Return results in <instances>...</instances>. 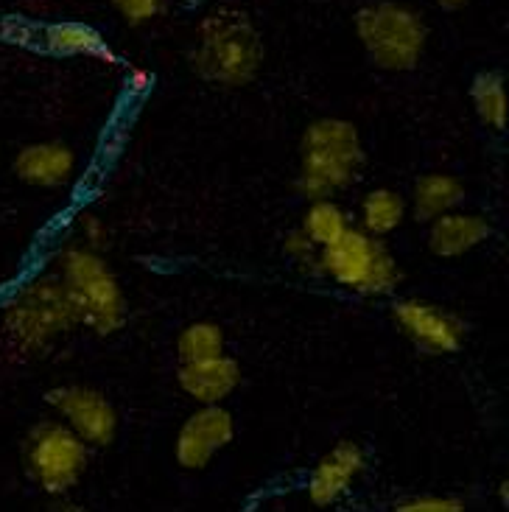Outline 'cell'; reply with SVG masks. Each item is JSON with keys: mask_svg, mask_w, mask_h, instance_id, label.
Masks as SVG:
<instances>
[{"mask_svg": "<svg viewBox=\"0 0 509 512\" xmlns=\"http://www.w3.org/2000/svg\"><path fill=\"white\" fill-rule=\"evenodd\" d=\"M462 199H465L462 182L448 174H426L414 182V216L420 222H434L445 213H451L459 208Z\"/></svg>", "mask_w": 509, "mask_h": 512, "instance_id": "cell-16", "label": "cell"}, {"mask_svg": "<svg viewBox=\"0 0 509 512\" xmlns=\"http://www.w3.org/2000/svg\"><path fill=\"white\" fill-rule=\"evenodd\" d=\"M82 230L90 244H104V233H107V230H104V227H101V224H98L93 216H87V219H84Z\"/></svg>", "mask_w": 509, "mask_h": 512, "instance_id": "cell-25", "label": "cell"}, {"mask_svg": "<svg viewBox=\"0 0 509 512\" xmlns=\"http://www.w3.org/2000/svg\"><path fill=\"white\" fill-rule=\"evenodd\" d=\"M403 219H406V202H403V196L389 188H378L364 196V202H361V230L367 236H389L403 224Z\"/></svg>", "mask_w": 509, "mask_h": 512, "instance_id": "cell-17", "label": "cell"}, {"mask_svg": "<svg viewBox=\"0 0 509 512\" xmlns=\"http://www.w3.org/2000/svg\"><path fill=\"white\" fill-rule=\"evenodd\" d=\"M26 471L31 482L48 496H68L82 482L90 465V445L79 440L62 420H45L28 431Z\"/></svg>", "mask_w": 509, "mask_h": 512, "instance_id": "cell-5", "label": "cell"}, {"mask_svg": "<svg viewBox=\"0 0 509 512\" xmlns=\"http://www.w3.org/2000/svg\"><path fill=\"white\" fill-rule=\"evenodd\" d=\"M356 34L370 59L384 70H412L426 51L423 17L400 3H372L356 14Z\"/></svg>", "mask_w": 509, "mask_h": 512, "instance_id": "cell-4", "label": "cell"}, {"mask_svg": "<svg viewBox=\"0 0 509 512\" xmlns=\"http://www.w3.org/2000/svg\"><path fill=\"white\" fill-rule=\"evenodd\" d=\"M62 286L76 322L96 333H112L124 322V294L107 263L90 250L62 255Z\"/></svg>", "mask_w": 509, "mask_h": 512, "instance_id": "cell-3", "label": "cell"}, {"mask_svg": "<svg viewBox=\"0 0 509 512\" xmlns=\"http://www.w3.org/2000/svg\"><path fill=\"white\" fill-rule=\"evenodd\" d=\"M110 3L129 23H146L163 9V0H110Z\"/></svg>", "mask_w": 509, "mask_h": 512, "instance_id": "cell-22", "label": "cell"}, {"mask_svg": "<svg viewBox=\"0 0 509 512\" xmlns=\"http://www.w3.org/2000/svg\"><path fill=\"white\" fill-rule=\"evenodd\" d=\"M76 160L62 143H31L14 160V171L20 180L37 188H56L73 177Z\"/></svg>", "mask_w": 509, "mask_h": 512, "instance_id": "cell-13", "label": "cell"}, {"mask_svg": "<svg viewBox=\"0 0 509 512\" xmlns=\"http://www.w3.org/2000/svg\"><path fill=\"white\" fill-rule=\"evenodd\" d=\"M51 512H87L82 507V504H76V501H70L68 496H59V499H56V504H54V510Z\"/></svg>", "mask_w": 509, "mask_h": 512, "instance_id": "cell-26", "label": "cell"}, {"mask_svg": "<svg viewBox=\"0 0 509 512\" xmlns=\"http://www.w3.org/2000/svg\"><path fill=\"white\" fill-rule=\"evenodd\" d=\"M45 45L62 56H93L101 62L115 65L118 56L112 51L107 40L98 34L96 28L82 26V23H54L45 28Z\"/></svg>", "mask_w": 509, "mask_h": 512, "instance_id": "cell-15", "label": "cell"}, {"mask_svg": "<svg viewBox=\"0 0 509 512\" xmlns=\"http://www.w3.org/2000/svg\"><path fill=\"white\" fill-rule=\"evenodd\" d=\"M48 406L90 448H107L118 434V412L98 389L56 387L45 395Z\"/></svg>", "mask_w": 509, "mask_h": 512, "instance_id": "cell-8", "label": "cell"}, {"mask_svg": "<svg viewBox=\"0 0 509 512\" xmlns=\"http://www.w3.org/2000/svg\"><path fill=\"white\" fill-rule=\"evenodd\" d=\"M129 90H135V93H143V90H149L152 87V73L143 68H132L129 70Z\"/></svg>", "mask_w": 509, "mask_h": 512, "instance_id": "cell-24", "label": "cell"}, {"mask_svg": "<svg viewBox=\"0 0 509 512\" xmlns=\"http://www.w3.org/2000/svg\"><path fill=\"white\" fill-rule=\"evenodd\" d=\"M364 166V146L356 126L339 118H322L305 129L300 191L311 199H328L356 180Z\"/></svg>", "mask_w": 509, "mask_h": 512, "instance_id": "cell-2", "label": "cell"}, {"mask_svg": "<svg viewBox=\"0 0 509 512\" xmlns=\"http://www.w3.org/2000/svg\"><path fill=\"white\" fill-rule=\"evenodd\" d=\"M473 107L479 112L484 124L490 129H504L507 124V93H504V79L501 73H479L470 87Z\"/></svg>", "mask_w": 509, "mask_h": 512, "instance_id": "cell-19", "label": "cell"}, {"mask_svg": "<svg viewBox=\"0 0 509 512\" xmlns=\"http://www.w3.org/2000/svg\"><path fill=\"white\" fill-rule=\"evenodd\" d=\"M490 238V224L470 213H445L431 222L428 247L437 258H462Z\"/></svg>", "mask_w": 509, "mask_h": 512, "instance_id": "cell-14", "label": "cell"}, {"mask_svg": "<svg viewBox=\"0 0 509 512\" xmlns=\"http://www.w3.org/2000/svg\"><path fill=\"white\" fill-rule=\"evenodd\" d=\"M261 62V34L241 9H216L196 28L191 65L205 82L241 87L255 79Z\"/></svg>", "mask_w": 509, "mask_h": 512, "instance_id": "cell-1", "label": "cell"}, {"mask_svg": "<svg viewBox=\"0 0 509 512\" xmlns=\"http://www.w3.org/2000/svg\"><path fill=\"white\" fill-rule=\"evenodd\" d=\"M437 6H442V9H448V12H454V9H462V6H468L470 0H434Z\"/></svg>", "mask_w": 509, "mask_h": 512, "instance_id": "cell-27", "label": "cell"}, {"mask_svg": "<svg viewBox=\"0 0 509 512\" xmlns=\"http://www.w3.org/2000/svg\"><path fill=\"white\" fill-rule=\"evenodd\" d=\"M177 381L182 392L196 403H202V406H219L241 384V367L230 356L221 353L216 359L179 364Z\"/></svg>", "mask_w": 509, "mask_h": 512, "instance_id": "cell-12", "label": "cell"}, {"mask_svg": "<svg viewBox=\"0 0 509 512\" xmlns=\"http://www.w3.org/2000/svg\"><path fill=\"white\" fill-rule=\"evenodd\" d=\"M395 322L398 328L420 347L423 353L442 356V353H456L465 339V322L437 305L423 303V300H403L395 305Z\"/></svg>", "mask_w": 509, "mask_h": 512, "instance_id": "cell-10", "label": "cell"}, {"mask_svg": "<svg viewBox=\"0 0 509 512\" xmlns=\"http://www.w3.org/2000/svg\"><path fill=\"white\" fill-rule=\"evenodd\" d=\"M76 325L73 308L59 277H40L28 283L6 308L3 328L20 350H42L59 333Z\"/></svg>", "mask_w": 509, "mask_h": 512, "instance_id": "cell-7", "label": "cell"}, {"mask_svg": "<svg viewBox=\"0 0 509 512\" xmlns=\"http://www.w3.org/2000/svg\"><path fill=\"white\" fill-rule=\"evenodd\" d=\"M367 457H364V448L353 440H342L336 443L314 465V471L308 476V501L314 507H333L353 490L356 479L364 471Z\"/></svg>", "mask_w": 509, "mask_h": 512, "instance_id": "cell-11", "label": "cell"}, {"mask_svg": "<svg viewBox=\"0 0 509 512\" xmlns=\"http://www.w3.org/2000/svg\"><path fill=\"white\" fill-rule=\"evenodd\" d=\"M286 252H289L291 258L297 263H303L305 269H311V272H319V250L305 238L303 230H297V233H291L289 241H286Z\"/></svg>", "mask_w": 509, "mask_h": 512, "instance_id": "cell-23", "label": "cell"}, {"mask_svg": "<svg viewBox=\"0 0 509 512\" xmlns=\"http://www.w3.org/2000/svg\"><path fill=\"white\" fill-rule=\"evenodd\" d=\"M392 512H465V501L459 496L426 493V496H409V499L398 501Z\"/></svg>", "mask_w": 509, "mask_h": 512, "instance_id": "cell-21", "label": "cell"}, {"mask_svg": "<svg viewBox=\"0 0 509 512\" xmlns=\"http://www.w3.org/2000/svg\"><path fill=\"white\" fill-rule=\"evenodd\" d=\"M224 353V333L213 322H193L177 339V356L182 364L216 359Z\"/></svg>", "mask_w": 509, "mask_h": 512, "instance_id": "cell-20", "label": "cell"}, {"mask_svg": "<svg viewBox=\"0 0 509 512\" xmlns=\"http://www.w3.org/2000/svg\"><path fill=\"white\" fill-rule=\"evenodd\" d=\"M233 437V415L221 406H202L182 423L174 443V459L185 471H202L233 443Z\"/></svg>", "mask_w": 509, "mask_h": 512, "instance_id": "cell-9", "label": "cell"}, {"mask_svg": "<svg viewBox=\"0 0 509 512\" xmlns=\"http://www.w3.org/2000/svg\"><path fill=\"white\" fill-rule=\"evenodd\" d=\"M319 272L347 289L375 297L389 294L400 280V269L392 252L378 238L353 227L336 244L319 250Z\"/></svg>", "mask_w": 509, "mask_h": 512, "instance_id": "cell-6", "label": "cell"}, {"mask_svg": "<svg viewBox=\"0 0 509 512\" xmlns=\"http://www.w3.org/2000/svg\"><path fill=\"white\" fill-rule=\"evenodd\" d=\"M347 230H350V222H347L344 210L333 205L331 199H314V205L305 213L303 233L317 250L336 244Z\"/></svg>", "mask_w": 509, "mask_h": 512, "instance_id": "cell-18", "label": "cell"}, {"mask_svg": "<svg viewBox=\"0 0 509 512\" xmlns=\"http://www.w3.org/2000/svg\"><path fill=\"white\" fill-rule=\"evenodd\" d=\"M498 501H501V507H509V482L498 485Z\"/></svg>", "mask_w": 509, "mask_h": 512, "instance_id": "cell-28", "label": "cell"}]
</instances>
